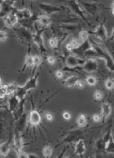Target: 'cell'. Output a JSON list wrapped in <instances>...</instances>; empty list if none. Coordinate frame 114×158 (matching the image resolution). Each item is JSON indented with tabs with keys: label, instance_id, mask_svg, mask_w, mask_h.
I'll use <instances>...</instances> for the list:
<instances>
[{
	"label": "cell",
	"instance_id": "6da1fadb",
	"mask_svg": "<svg viewBox=\"0 0 114 158\" xmlns=\"http://www.w3.org/2000/svg\"><path fill=\"white\" fill-rule=\"evenodd\" d=\"M91 41L97 52V58L104 60L108 70L114 73V60L110 53L107 49L101 46L100 44L94 41Z\"/></svg>",
	"mask_w": 114,
	"mask_h": 158
},
{
	"label": "cell",
	"instance_id": "7a4b0ae2",
	"mask_svg": "<svg viewBox=\"0 0 114 158\" xmlns=\"http://www.w3.org/2000/svg\"><path fill=\"white\" fill-rule=\"evenodd\" d=\"M39 74L38 72L35 75L31 76L24 86H20L18 85L15 94L21 100L25 99L26 95L30 90L36 88Z\"/></svg>",
	"mask_w": 114,
	"mask_h": 158
},
{
	"label": "cell",
	"instance_id": "3957f363",
	"mask_svg": "<svg viewBox=\"0 0 114 158\" xmlns=\"http://www.w3.org/2000/svg\"><path fill=\"white\" fill-rule=\"evenodd\" d=\"M15 36L19 42L22 44L28 46L31 48V46L33 43L34 34L31 31L24 27L20 26L14 27L13 29Z\"/></svg>",
	"mask_w": 114,
	"mask_h": 158
},
{
	"label": "cell",
	"instance_id": "277c9868",
	"mask_svg": "<svg viewBox=\"0 0 114 158\" xmlns=\"http://www.w3.org/2000/svg\"><path fill=\"white\" fill-rule=\"evenodd\" d=\"M34 27L36 32L34 34L33 43L38 46L41 53L46 52L47 50L45 48L42 37L43 32L46 28H39L36 22L35 23Z\"/></svg>",
	"mask_w": 114,
	"mask_h": 158
},
{
	"label": "cell",
	"instance_id": "5b68a950",
	"mask_svg": "<svg viewBox=\"0 0 114 158\" xmlns=\"http://www.w3.org/2000/svg\"><path fill=\"white\" fill-rule=\"evenodd\" d=\"M86 60L74 55L69 54L65 59L66 65L71 70L76 69L79 67H82Z\"/></svg>",
	"mask_w": 114,
	"mask_h": 158
},
{
	"label": "cell",
	"instance_id": "8992f818",
	"mask_svg": "<svg viewBox=\"0 0 114 158\" xmlns=\"http://www.w3.org/2000/svg\"><path fill=\"white\" fill-rule=\"evenodd\" d=\"M105 22L104 21L100 24L94 31L89 32V34L93 35L101 41H107L108 40V34Z\"/></svg>",
	"mask_w": 114,
	"mask_h": 158
},
{
	"label": "cell",
	"instance_id": "52a82bcc",
	"mask_svg": "<svg viewBox=\"0 0 114 158\" xmlns=\"http://www.w3.org/2000/svg\"><path fill=\"white\" fill-rule=\"evenodd\" d=\"M15 10L3 19L4 27L6 28L13 29L18 24V19L16 15Z\"/></svg>",
	"mask_w": 114,
	"mask_h": 158
},
{
	"label": "cell",
	"instance_id": "ba28073f",
	"mask_svg": "<svg viewBox=\"0 0 114 158\" xmlns=\"http://www.w3.org/2000/svg\"><path fill=\"white\" fill-rule=\"evenodd\" d=\"M77 1H69V5L71 8L74 12L79 16L81 19H83L84 21L86 22L88 25H90V23L87 19L86 14L84 11L83 10L82 8L81 7L79 3L77 2Z\"/></svg>",
	"mask_w": 114,
	"mask_h": 158
},
{
	"label": "cell",
	"instance_id": "9c48e42d",
	"mask_svg": "<svg viewBox=\"0 0 114 158\" xmlns=\"http://www.w3.org/2000/svg\"><path fill=\"white\" fill-rule=\"evenodd\" d=\"M99 67L98 62L95 58H89L86 60L82 68L86 72L91 73L98 70Z\"/></svg>",
	"mask_w": 114,
	"mask_h": 158
},
{
	"label": "cell",
	"instance_id": "30bf717a",
	"mask_svg": "<svg viewBox=\"0 0 114 158\" xmlns=\"http://www.w3.org/2000/svg\"><path fill=\"white\" fill-rule=\"evenodd\" d=\"M38 6L43 12L48 15L60 12L62 10V8L60 7L44 3H39Z\"/></svg>",
	"mask_w": 114,
	"mask_h": 158
},
{
	"label": "cell",
	"instance_id": "8fae6325",
	"mask_svg": "<svg viewBox=\"0 0 114 158\" xmlns=\"http://www.w3.org/2000/svg\"><path fill=\"white\" fill-rule=\"evenodd\" d=\"M81 4L87 12L92 15H94L98 9V5L96 3H88L82 1Z\"/></svg>",
	"mask_w": 114,
	"mask_h": 158
},
{
	"label": "cell",
	"instance_id": "7c38bea8",
	"mask_svg": "<svg viewBox=\"0 0 114 158\" xmlns=\"http://www.w3.org/2000/svg\"><path fill=\"white\" fill-rule=\"evenodd\" d=\"M52 19L45 15L36 16V22L38 23L42 27L46 28L51 23Z\"/></svg>",
	"mask_w": 114,
	"mask_h": 158
},
{
	"label": "cell",
	"instance_id": "4fadbf2b",
	"mask_svg": "<svg viewBox=\"0 0 114 158\" xmlns=\"http://www.w3.org/2000/svg\"><path fill=\"white\" fill-rule=\"evenodd\" d=\"M81 43L79 39L72 38L66 44V50L67 52H73L78 48Z\"/></svg>",
	"mask_w": 114,
	"mask_h": 158
},
{
	"label": "cell",
	"instance_id": "5bb4252c",
	"mask_svg": "<svg viewBox=\"0 0 114 158\" xmlns=\"http://www.w3.org/2000/svg\"><path fill=\"white\" fill-rule=\"evenodd\" d=\"M21 101V100L14 94L12 96L10 97L8 100L9 110L13 113L20 104Z\"/></svg>",
	"mask_w": 114,
	"mask_h": 158
},
{
	"label": "cell",
	"instance_id": "9a60e30c",
	"mask_svg": "<svg viewBox=\"0 0 114 158\" xmlns=\"http://www.w3.org/2000/svg\"><path fill=\"white\" fill-rule=\"evenodd\" d=\"M41 116L37 111L34 110L31 111L30 114L29 122L33 126L38 125L41 122Z\"/></svg>",
	"mask_w": 114,
	"mask_h": 158
},
{
	"label": "cell",
	"instance_id": "2e32d148",
	"mask_svg": "<svg viewBox=\"0 0 114 158\" xmlns=\"http://www.w3.org/2000/svg\"><path fill=\"white\" fill-rule=\"evenodd\" d=\"M86 151V146L83 140H79L75 144V152L77 155L82 156Z\"/></svg>",
	"mask_w": 114,
	"mask_h": 158
},
{
	"label": "cell",
	"instance_id": "e0dca14e",
	"mask_svg": "<svg viewBox=\"0 0 114 158\" xmlns=\"http://www.w3.org/2000/svg\"><path fill=\"white\" fill-rule=\"evenodd\" d=\"M11 146L10 141L6 142L0 145V155L2 158H5L10 152Z\"/></svg>",
	"mask_w": 114,
	"mask_h": 158
},
{
	"label": "cell",
	"instance_id": "ac0fdd59",
	"mask_svg": "<svg viewBox=\"0 0 114 158\" xmlns=\"http://www.w3.org/2000/svg\"><path fill=\"white\" fill-rule=\"evenodd\" d=\"M80 80L79 77L76 76H71L64 81L63 85L66 87L71 88V87L76 86V84Z\"/></svg>",
	"mask_w": 114,
	"mask_h": 158
},
{
	"label": "cell",
	"instance_id": "d6986e66",
	"mask_svg": "<svg viewBox=\"0 0 114 158\" xmlns=\"http://www.w3.org/2000/svg\"><path fill=\"white\" fill-rule=\"evenodd\" d=\"M30 49L29 48L28 53L25 57L23 68L22 70V72L29 67H33V56H32L30 53Z\"/></svg>",
	"mask_w": 114,
	"mask_h": 158
},
{
	"label": "cell",
	"instance_id": "ffe728a7",
	"mask_svg": "<svg viewBox=\"0 0 114 158\" xmlns=\"http://www.w3.org/2000/svg\"><path fill=\"white\" fill-rule=\"evenodd\" d=\"M112 112L111 107L108 103H105L102 104V117L105 121L110 115Z\"/></svg>",
	"mask_w": 114,
	"mask_h": 158
},
{
	"label": "cell",
	"instance_id": "44dd1931",
	"mask_svg": "<svg viewBox=\"0 0 114 158\" xmlns=\"http://www.w3.org/2000/svg\"><path fill=\"white\" fill-rule=\"evenodd\" d=\"M105 149L108 154H114V141L112 136L106 142Z\"/></svg>",
	"mask_w": 114,
	"mask_h": 158
},
{
	"label": "cell",
	"instance_id": "7402d4cb",
	"mask_svg": "<svg viewBox=\"0 0 114 158\" xmlns=\"http://www.w3.org/2000/svg\"><path fill=\"white\" fill-rule=\"evenodd\" d=\"M24 99L20 102V104L13 113L14 117L16 120L19 119L23 114L24 110Z\"/></svg>",
	"mask_w": 114,
	"mask_h": 158
},
{
	"label": "cell",
	"instance_id": "603a6c76",
	"mask_svg": "<svg viewBox=\"0 0 114 158\" xmlns=\"http://www.w3.org/2000/svg\"><path fill=\"white\" fill-rule=\"evenodd\" d=\"M42 62V59L39 55H36L33 56V66L31 76L35 75V73L37 68L41 65Z\"/></svg>",
	"mask_w": 114,
	"mask_h": 158
},
{
	"label": "cell",
	"instance_id": "cb8c5ba5",
	"mask_svg": "<svg viewBox=\"0 0 114 158\" xmlns=\"http://www.w3.org/2000/svg\"><path fill=\"white\" fill-rule=\"evenodd\" d=\"M89 32L86 31L82 30L79 34V39L81 41V43L89 39Z\"/></svg>",
	"mask_w": 114,
	"mask_h": 158
},
{
	"label": "cell",
	"instance_id": "d4e9b609",
	"mask_svg": "<svg viewBox=\"0 0 114 158\" xmlns=\"http://www.w3.org/2000/svg\"><path fill=\"white\" fill-rule=\"evenodd\" d=\"M49 43L50 46L52 49H57L59 45L60 42L57 38L54 36L51 37L49 40Z\"/></svg>",
	"mask_w": 114,
	"mask_h": 158
},
{
	"label": "cell",
	"instance_id": "484cf974",
	"mask_svg": "<svg viewBox=\"0 0 114 158\" xmlns=\"http://www.w3.org/2000/svg\"><path fill=\"white\" fill-rule=\"evenodd\" d=\"M53 152L52 148L50 146L46 147L43 149V154L45 158H50Z\"/></svg>",
	"mask_w": 114,
	"mask_h": 158
},
{
	"label": "cell",
	"instance_id": "4316f807",
	"mask_svg": "<svg viewBox=\"0 0 114 158\" xmlns=\"http://www.w3.org/2000/svg\"><path fill=\"white\" fill-rule=\"evenodd\" d=\"M77 123L80 127H84L87 123V119L86 116L84 114H81L78 118Z\"/></svg>",
	"mask_w": 114,
	"mask_h": 158
},
{
	"label": "cell",
	"instance_id": "83f0119b",
	"mask_svg": "<svg viewBox=\"0 0 114 158\" xmlns=\"http://www.w3.org/2000/svg\"><path fill=\"white\" fill-rule=\"evenodd\" d=\"M86 80L87 83L90 86H95L96 85L97 82V78L92 76H89L88 77Z\"/></svg>",
	"mask_w": 114,
	"mask_h": 158
},
{
	"label": "cell",
	"instance_id": "f1b7e54d",
	"mask_svg": "<svg viewBox=\"0 0 114 158\" xmlns=\"http://www.w3.org/2000/svg\"><path fill=\"white\" fill-rule=\"evenodd\" d=\"M105 86L106 88L109 90H111L114 88V80L113 78H108L105 81Z\"/></svg>",
	"mask_w": 114,
	"mask_h": 158
},
{
	"label": "cell",
	"instance_id": "f546056e",
	"mask_svg": "<svg viewBox=\"0 0 114 158\" xmlns=\"http://www.w3.org/2000/svg\"><path fill=\"white\" fill-rule=\"evenodd\" d=\"M9 35L7 32L4 30H0V42H3L6 41Z\"/></svg>",
	"mask_w": 114,
	"mask_h": 158
},
{
	"label": "cell",
	"instance_id": "4dcf8cb0",
	"mask_svg": "<svg viewBox=\"0 0 114 158\" xmlns=\"http://www.w3.org/2000/svg\"><path fill=\"white\" fill-rule=\"evenodd\" d=\"M94 97L96 100L100 101L103 98V94L100 91H96L94 94Z\"/></svg>",
	"mask_w": 114,
	"mask_h": 158
},
{
	"label": "cell",
	"instance_id": "1f68e13d",
	"mask_svg": "<svg viewBox=\"0 0 114 158\" xmlns=\"http://www.w3.org/2000/svg\"><path fill=\"white\" fill-rule=\"evenodd\" d=\"M7 95L6 85H2L0 88V98H3Z\"/></svg>",
	"mask_w": 114,
	"mask_h": 158
},
{
	"label": "cell",
	"instance_id": "d6a6232c",
	"mask_svg": "<svg viewBox=\"0 0 114 158\" xmlns=\"http://www.w3.org/2000/svg\"><path fill=\"white\" fill-rule=\"evenodd\" d=\"M17 154V158H28V154L21 151H15Z\"/></svg>",
	"mask_w": 114,
	"mask_h": 158
},
{
	"label": "cell",
	"instance_id": "836d02e7",
	"mask_svg": "<svg viewBox=\"0 0 114 158\" xmlns=\"http://www.w3.org/2000/svg\"><path fill=\"white\" fill-rule=\"evenodd\" d=\"M47 61L51 65H54L55 63L56 60L55 57L52 56H48L47 58Z\"/></svg>",
	"mask_w": 114,
	"mask_h": 158
},
{
	"label": "cell",
	"instance_id": "e575fe53",
	"mask_svg": "<svg viewBox=\"0 0 114 158\" xmlns=\"http://www.w3.org/2000/svg\"><path fill=\"white\" fill-rule=\"evenodd\" d=\"M76 86L79 89H83L84 88L85 84L84 82L81 80L79 81L76 84Z\"/></svg>",
	"mask_w": 114,
	"mask_h": 158
},
{
	"label": "cell",
	"instance_id": "d590c367",
	"mask_svg": "<svg viewBox=\"0 0 114 158\" xmlns=\"http://www.w3.org/2000/svg\"><path fill=\"white\" fill-rule=\"evenodd\" d=\"M102 118V116L98 115V114H95V115H94L93 117V120L95 122H99L100 121Z\"/></svg>",
	"mask_w": 114,
	"mask_h": 158
},
{
	"label": "cell",
	"instance_id": "8d00e7d4",
	"mask_svg": "<svg viewBox=\"0 0 114 158\" xmlns=\"http://www.w3.org/2000/svg\"><path fill=\"white\" fill-rule=\"evenodd\" d=\"M56 76L59 79L62 78L63 76V71L61 70H57L55 73Z\"/></svg>",
	"mask_w": 114,
	"mask_h": 158
},
{
	"label": "cell",
	"instance_id": "74e56055",
	"mask_svg": "<svg viewBox=\"0 0 114 158\" xmlns=\"http://www.w3.org/2000/svg\"><path fill=\"white\" fill-rule=\"evenodd\" d=\"M63 117L66 120H69L71 118L70 113L66 112L64 113L63 114Z\"/></svg>",
	"mask_w": 114,
	"mask_h": 158
},
{
	"label": "cell",
	"instance_id": "f35d334b",
	"mask_svg": "<svg viewBox=\"0 0 114 158\" xmlns=\"http://www.w3.org/2000/svg\"><path fill=\"white\" fill-rule=\"evenodd\" d=\"M45 117L47 120L48 121H52L53 120V118L52 115L49 113L46 114Z\"/></svg>",
	"mask_w": 114,
	"mask_h": 158
},
{
	"label": "cell",
	"instance_id": "ab89813d",
	"mask_svg": "<svg viewBox=\"0 0 114 158\" xmlns=\"http://www.w3.org/2000/svg\"><path fill=\"white\" fill-rule=\"evenodd\" d=\"M109 40L111 41H114V27L112 30L111 35Z\"/></svg>",
	"mask_w": 114,
	"mask_h": 158
},
{
	"label": "cell",
	"instance_id": "60d3db41",
	"mask_svg": "<svg viewBox=\"0 0 114 158\" xmlns=\"http://www.w3.org/2000/svg\"><path fill=\"white\" fill-rule=\"evenodd\" d=\"M28 158H39L37 155L34 154H28Z\"/></svg>",
	"mask_w": 114,
	"mask_h": 158
},
{
	"label": "cell",
	"instance_id": "b9f144b4",
	"mask_svg": "<svg viewBox=\"0 0 114 158\" xmlns=\"http://www.w3.org/2000/svg\"><path fill=\"white\" fill-rule=\"evenodd\" d=\"M111 12L112 14L114 15V1L113 2L112 4Z\"/></svg>",
	"mask_w": 114,
	"mask_h": 158
},
{
	"label": "cell",
	"instance_id": "7bdbcfd3",
	"mask_svg": "<svg viewBox=\"0 0 114 158\" xmlns=\"http://www.w3.org/2000/svg\"><path fill=\"white\" fill-rule=\"evenodd\" d=\"M66 150V149H64L63 151L61 153L60 155L59 156V157L57 158H62L63 156H64V154H65Z\"/></svg>",
	"mask_w": 114,
	"mask_h": 158
},
{
	"label": "cell",
	"instance_id": "ee69618b",
	"mask_svg": "<svg viewBox=\"0 0 114 158\" xmlns=\"http://www.w3.org/2000/svg\"><path fill=\"white\" fill-rule=\"evenodd\" d=\"M2 80L1 77H0V85H2Z\"/></svg>",
	"mask_w": 114,
	"mask_h": 158
},
{
	"label": "cell",
	"instance_id": "f6af8a7d",
	"mask_svg": "<svg viewBox=\"0 0 114 158\" xmlns=\"http://www.w3.org/2000/svg\"><path fill=\"white\" fill-rule=\"evenodd\" d=\"M73 156H70V157H67L65 158H73Z\"/></svg>",
	"mask_w": 114,
	"mask_h": 158
},
{
	"label": "cell",
	"instance_id": "bcb514c9",
	"mask_svg": "<svg viewBox=\"0 0 114 158\" xmlns=\"http://www.w3.org/2000/svg\"><path fill=\"white\" fill-rule=\"evenodd\" d=\"M89 158H96L95 157H90Z\"/></svg>",
	"mask_w": 114,
	"mask_h": 158
}]
</instances>
